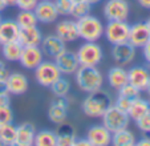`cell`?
<instances>
[{
    "label": "cell",
    "mask_w": 150,
    "mask_h": 146,
    "mask_svg": "<svg viewBox=\"0 0 150 146\" xmlns=\"http://www.w3.org/2000/svg\"><path fill=\"white\" fill-rule=\"evenodd\" d=\"M113 105V99L108 92L100 89L88 93L86 99L82 101V112L86 117L101 118L109 108Z\"/></svg>",
    "instance_id": "6da1fadb"
},
{
    "label": "cell",
    "mask_w": 150,
    "mask_h": 146,
    "mask_svg": "<svg viewBox=\"0 0 150 146\" xmlns=\"http://www.w3.org/2000/svg\"><path fill=\"white\" fill-rule=\"evenodd\" d=\"M74 80L80 90L85 93H92L102 89L104 74L97 67H84L80 65L74 73Z\"/></svg>",
    "instance_id": "7a4b0ae2"
},
{
    "label": "cell",
    "mask_w": 150,
    "mask_h": 146,
    "mask_svg": "<svg viewBox=\"0 0 150 146\" xmlns=\"http://www.w3.org/2000/svg\"><path fill=\"white\" fill-rule=\"evenodd\" d=\"M79 37L84 41H97L104 36V24L97 16L86 15L81 19L76 20Z\"/></svg>",
    "instance_id": "3957f363"
},
{
    "label": "cell",
    "mask_w": 150,
    "mask_h": 146,
    "mask_svg": "<svg viewBox=\"0 0 150 146\" xmlns=\"http://www.w3.org/2000/svg\"><path fill=\"white\" fill-rule=\"evenodd\" d=\"M80 65L84 67H97L104 57L102 48L96 41H85L76 52Z\"/></svg>",
    "instance_id": "277c9868"
},
{
    "label": "cell",
    "mask_w": 150,
    "mask_h": 146,
    "mask_svg": "<svg viewBox=\"0 0 150 146\" xmlns=\"http://www.w3.org/2000/svg\"><path fill=\"white\" fill-rule=\"evenodd\" d=\"M33 70L36 82L44 88H49L59 77L62 76L53 60H42Z\"/></svg>",
    "instance_id": "5b68a950"
},
{
    "label": "cell",
    "mask_w": 150,
    "mask_h": 146,
    "mask_svg": "<svg viewBox=\"0 0 150 146\" xmlns=\"http://www.w3.org/2000/svg\"><path fill=\"white\" fill-rule=\"evenodd\" d=\"M130 26L126 20H110L104 26V36L112 45L126 43L129 39Z\"/></svg>",
    "instance_id": "8992f818"
},
{
    "label": "cell",
    "mask_w": 150,
    "mask_h": 146,
    "mask_svg": "<svg viewBox=\"0 0 150 146\" xmlns=\"http://www.w3.org/2000/svg\"><path fill=\"white\" fill-rule=\"evenodd\" d=\"M102 125H104L106 129L110 133H114L117 130L125 129V128H129V116L127 113L120 110L118 108H116L114 105H112L106 112L102 114Z\"/></svg>",
    "instance_id": "52a82bcc"
},
{
    "label": "cell",
    "mask_w": 150,
    "mask_h": 146,
    "mask_svg": "<svg viewBox=\"0 0 150 146\" xmlns=\"http://www.w3.org/2000/svg\"><path fill=\"white\" fill-rule=\"evenodd\" d=\"M130 13V6L126 0H108L104 4V16L110 20H127Z\"/></svg>",
    "instance_id": "ba28073f"
},
{
    "label": "cell",
    "mask_w": 150,
    "mask_h": 146,
    "mask_svg": "<svg viewBox=\"0 0 150 146\" xmlns=\"http://www.w3.org/2000/svg\"><path fill=\"white\" fill-rule=\"evenodd\" d=\"M136 48L129 41L116 44L112 48V59L116 62V65H121V67H127L129 64H132L136 59Z\"/></svg>",
    "instance_id": "9c48e42d"
},
{
    "label": "cell",
    "mask_w": 150,
    "mask_h": 146,
    "mask_svg": "<svg viewBox=\"0 0 150 146\" xmlns=\"http://www.w3.org/2000/svg\"><path fill=\"white\" fill-rule=\"evenodd\" d=\"M40 48H41L44 57L51 60H54L67 49L65 43L62 41L57 35H48V36L42 37Z\"/></svg>",
    "instance_id": "30bf717a"
},
{
    "label": "cell",
    "mask_w": 150,
    "mask_h": 146,
    "mask_svg": "<svg viewBox=\"0 0 150 146\" xmlns=\"http://www.w3.org/2000/svg\"><path fill=\"white\" fill-rule=\"evenodd\" d=\"M53 61L56 62L57 68H59V70L61 72L62 76L74 74L76 70L79 69V67H80V62H79V59H77L76 52L68 51V49H65V51L62 52L60 56H57Z\"/></svg>",
    "instance_id": "8fae6325"
},
{
    "label": "cell",
    "mask_w": 150,
    "mask_h": 146,
    "mask_svg": "<svg viewBox=\"0 0 150 146\" xmlns=\"http://www.w3.org/2000/svg\"><path fill=\"white\" fill-rule=\"evenodd\" d=\"M42 60H44V55H42L41 48L32 45V47H23L19 62L24 69L33 70Z\"/></svg>",
    "instance_id": "7c38bea8"
},
{
    "label": "cell",
    "mask_w": 150,
    "mask_h": 146,
    "mask_svg": "<svg viewBox=\"0 0 150 146\" xmlns=\"http://www.w3.org/2000/svg\"><path fill=\"white\" fill-rule=\"evenodd\" d=\"M33 12L37 17V21L42 24H52L59 17L56 7L51 0H39L37 6L33 8Z\"/></svg>",
    "instance_id": "4fadbf2b"
},
{
    "label": "cell",
    "mask_w": 150,
    "mask_h": 146,
    "mask_svg": "<svg viewBox=\"0 0 150 146\" xmlns=\"http://www.w3.org/2000/svg\"><path fill=\"white\" fill-rule=\"evenodd\" d=\"M54 35H57L65 44L76 41L77 39H80L76 20L64 19L61 21H59L56 24V28H54Z\"/></svg>",
    "instance_id": "5bb4252c"
},
{
    "label": "cell",
    "mask_w": 150,
    "mask_h": 146,
    "mask_svg": "<svg viewBox=\"0 0 150 146\" xmlns=\"http://www.w3.org/2000/svg\"><path fill=\"white\" fill-rule=\"evenodd\" d=\"M86 140L91 146H108L112 143V133L104 125H93L86 132Z\"/></svg>",
    "instance_id": "9a60e30c"
},
{
    "label": "cell",
    "mask_w": 150,
    "mask_h": 146,
    "mask_svg": "<svg viewBox=\"0 0 150 146\" xmlns=\"http://www.w3.org/2000/svg\"><path fill=\"white\" fill-rule=\"evenodd\" d=\"M149 40H150V35H149V29H147L146 23L139 21V23H134L133 26H130L127 41L130 43L136 49L137 48H142Z\"/></svg>",
    "instance_id": "2e32d148"
},
{
    "label": "cell",
    "mask_w": 150,
    "mask_h": 146,
    "mask_svg": "<svg viewBox=\"0 0 150 146\" xmlns=\"http://www.w3.org/2000/svg\"><path fill=\"white\" fill-rule=\"evenodd\" d=\"M7 86H8V93L12 96H21L28 90L29 82L25 74L20 72H12L6 79Z\"/></svg>",
    "instance_id": "e0dca14e"
},
{
    "label": "cell",
    "mask_w": 150,
    "mask_h": 146,
    "mask_svg": "<svg viewBox=\"0 0 150 146\" xmlns=\"http://www.w3.org/2000/svg\"><path fill=\"white\" fill-rule=\"evenodd\" d=\"M127 81H129V84L138 88L141 92L145 90L147 82L150 81L149 69H146L145 67H141V65L130 68V69L127 70Z\"/></svg>",
    "instance_id": "ac0fdd59"
},
{
    "label": "cell",
    "mask_w": 150,
    "mask_h": 146,
    "mask_svg": "<svg viewBox=\"0 0 150 146\" xmlns=\"http://www.w3.org/2000/svg\"><path fill=\"white\" fill-rule=\"evenodd\" d=\"M17 40H19L20 44L23 47H32V45L40 47L42 40V33L37 26L24 27V28H20L19 39Z\"/></svg>",
    "instance_id": "d6986e66"
},
{
    "label": "cell",
    "mask_w": 150,
    "mask_h": 146,
    "mask_svg": "<svg viewBox=\"0 0 150 146\" xmlns=\"http://www.w3.org/2000/svg\"><path fill=\"white\" fill-rule=\"evenodd\" d=\"M36 128L31 122H23L21 125L16 126V146H32L33 145Z\"/></svg>",
    "instance_id": "ffe728a7"
},
{
    "label": "cell",
    "mask_w": 150,
    "mask_h": 146,
    "mask_svg": "<svg viewBox=\"0 0 150 146\" xmlns=\"http://www.w3.org/2000/svg\"><path fill=\"white\" fill-rule=\"evenodd\" d=\"M20 27L16 23V20L4 19L0 20V43H9L19 39Z\"/></svg>",
    "instance_id": "44dd1931"
},
{
    "label": "cell",
    "mask_w": 150,
    "mask_h": 146,
    "mask_svg": "<svg viewBox=\"0 0 150 146\" xmlns=\"http://www.w3.org/2000/svg\"><path fill=\"white\" fill-rule=\"evenodd\" d=\"M56 141L57 146H74L76 143V130L71 125L62 122L59 125L56 132Z\"/></svg>",
    "instance_id": "7402d4cb"
},
{
    "label": "cell",
    "mask_w": 150,
    "mask_h": 146,
    "mask_svg": "<svg viewBox=\"0 0 150 146\" xmlns=\"http://www.w3.org/2000/svg\"><path fill=\"white\" fill-rule=\"evenodd\" d=\"M127 70L125 69V67L121 65H116V67L110 68L108 72V84L110 85V88H113L114 90H118L124 86L125 84H127Z\"/></svg>",
    "instance_id": "603a6c76"
},
{
    "label": "cell",
    "mask_w": 150,
    "mask_h": 146,
    "mask_svg": "<svg viewBox=\"0 0 150 146\" xmlns=\"http://www.w3.org/2000/svg\"><path fill=\"white\" fill-rule=\"evenodd\" d=\"M137 142L136 135L133 132L125 128V129L117 130V132L112 133V143L114 146H134Z\"/></svg>",
    "instance_id": "cb8c5ba5"
},
{
    "label": "cell",
    "mask_w": 150,
    "mask_h": 146,
    "mask_svg": "<svg viewBox=\"0 0 150 146\" xmlns=\"http://www.w3.org/2000/svg\"><path fill=\"white\" fill-rule=\"evenodd\" d=\"M147 112H150V102L141 99V96H139L137 99L132 100L130 108L127 110V116H129L130 120L136 121L139 117H142L144 114H146Z\"/></svg>",
    "instance_id": "d4e9b609"
},
{
    "label": "cell",
    "mask_w": 150,
    "mask_h": 146,
    "mask_svg": "<svg viewBox=\"0 0 150 146\" xmlns=\"http://www.w3.org/2000/svg\"><path fill=\"white\" fill-rule=\"evenodd\" d=\"M1 55L7 61H19L21 51H23V45L20 44L19 40H15V41H9V43H4L1 44Z\"/></svg>",
    "instance_id": "484cf974"
},
{
    "label": "cell",
    "mask_w": 150,
    "mask_h": 146,
    "mask_svg": "<svg viewBox=\"0 0 150 146\" xmlns=\"http://www.w3.org/2000/svg\"><path fill=\"white\" fill-rule=\"evenodd\" d=\"M35 146H57L56 133L52 130H40L36 132L33 140Z\"/></svg>",
    "instance_id": "4316f807"
},
{
    "label": "cell",
    "mask_w": 150,
    "mask_h": 146,
    "mask_svg": "<svg viewBox=\"0 0 150 146\" xmlns=\"http://www.w3.org/2000/svg\"><path fill=\"white\" fill-rule=\"evenodd\" d=\"M67 117H68V109H65V108H62V106H60V105L52 102L49 109H48L49 121L53 122V124H56V125H60V124H62V122H65Z\"/></svg>",
    "instance_id": "83f0119b"
},
{
    "label": "cell",
    "mask_w": 150,
    "mask_h": 146,
    "mask_svg": "<svg viewBox=\"0 0 150 146\" xmlns=\"http://www.w3.org/2000/svg\"><path fill=\"white\" fill-rule=\"evenodd\" d=\"M0 140L6 146H13L16 141V126L12 122L0 125Z\"/></svg>",
    "instance_id": "f1b7e54d"
},
{
    "label": "cell",
    "mask_w": 150,
    "mask_h": 146,
    "mask_svg": "<svg viewBox=\"0 0 150 146\" xmlns=\"http://www.w3.org/2000/svg\"><path fill=\"white\" fill-rule=\"evenodd\" d=\"M49 89L54 97H67L71 90V81L61 76L49 86Z\"/></svg>",
    "instance_id": "f546056e"
},
{
    "label": "cell",
    "mask_w": 150,
    "mask_h": 146,
    "mask_svg": "<svg viewBox=\"0 0 150 146\" xmlns=\"http://www.w3.org/2000/svg\"><path fill=\"white\" fill-rule=\"evenodd\" d=\"M16 23L19 24L20 28H24V27H33L37 26V17L35 15L33 11H29V9H20V12L17 13L16 17Z\"/></svg>",
    "instance_id": "4dcf8cb0"
},
{
    "label": "cell",
    "mask_w": 150,
    "mask_h": 146,
    "mask_svg": "<svg viewBox=\"0 0 150 146\" xmlns=\"http://www.w3.org/2000/svg\"><path fill=\"white\" fill-rule=\"evenodd\" d=\"M92 11V4H89L86 0H80V1H74L73 8H72L71 16L74 20H79L81 17L89 15Z\"/></svg>",
    "instance_id": "1f68e13d"
},
{
    "label": "cell",
    "mask_w": 150,
    "mask_h": 146,
    "mask_svg": "<svg viewBox=\"0 0 150 146\" xmlns=\"http://www.w3.org/2000/svg\"><path fill=\"white\" fill-rule=\"evenodd\" d=\"M53 4L57 9L59 16H71L74 1L73 0H53Z\"/></svg>",
    "instance_id": "d6a6232c"
},
{
    "label": "cell",
    "mask_w": 150,
    "mask_h": 146,
    "mask_svg": "<svg viewBox=\"0 0 150 146\" xmlns=\"http://www.w3.org/2000/svg\"><path fill=\"white\" fill-rule=\"evenodd\" d=\"M117 92H118V94L124 96V97H127V99H130V100H134L141 96V90H139L138 88H136L134 85L129 84V82L125 84L124 86H122L121 89H118Z\"/></svg>",
    "instance_id": "836d02e7"
},
{
    "label": "cell",
    "mask_w": 150,
    "mask_h": 146,
    "mask_svg": "<svg viewBox=\"0 0 150 146\" xmlns=\"http://www.w3.org/2000/svg\"><path fill=\"white\" fill-rule=\"evenodd\" d=\"M13 122V112H12L11 105L0 106V125Z\"/></svg>",
    "instance_id": "e575fe53"
},
{
    "label": "cell",
    "mask_w": 150,
    "mask_h": 146,
    "mask_svg": "<svg viewBox=\"0 0 150 146\" xmlns=\"http://www.w3.org/2000/svg\"><path fill=\"white\" fill-rule=\"evenodd\" d=\"M136 125L142 133H150V112L136 120Z\"/></svg>",
    "instance_id": "d590c367"
},
{
    "label": "cell",
    "mask_w": 150,
    "mask_h": 146,
    "mask_svg": "<svg viewBox=\"0 0 150 146\" xmlns=\"http://www.w3.org/2000/svg\"><path fill=\"white\" fill-rule=\"evenodd\" d=\"M130 104H132V100L127 99V97H124V96H121V94H118L116 101H113L114 106L118 108L120 110H122V112H125V113H127V110L130 108Z\"/></svg>",
    "instance_id": "8d00e7d4"
},
{
    "label": "cell",
    "mask_w": 150,
    "mask_h": 146,
    "mask_svg": "<svg viewBox=\"0 0 150 146\" xmlns=\"http://www.w3.org/2000/svg\"><path fill=\"white\" fill-rule=\"evenodd\" d=\"M39 0H17L16 7H19V9H29L33 11V8L37 6Z\"/></svg>",
    "instance_id": "74e56055"
},
{
    "label": "cell",
    "mask_w": 150,
    "mask_h": 146,
    "mask_svg": "<svg viewBox=\"0 0 150 146\" xmlns=\"http://www.w3.org/2000/svg\"><path fill=\"white\" fill-rule=\"evenodd\" d=\"M9 72H8V68L6 67L3 61H0V80H6L8 77Z\"/></svg>",
    "instance_id": "f35d334b"
},
{
    "label": "cell",
    "mask_w": 150,
    "mask_h": 146,
    "mask_svg": "<svg viewBox=\"0 0 150 146\" xmlns=\"http://www.w3.org/2000/svg\"><path fill=\"white\" fill-rule=\"evenodd\" d=\"M142 52H144V57L147 62L150 64V40L142 47Z\"/></svg>",
    "instance_id": "ab89813d"
},
{
    "label": "cell",
    "mask_w": 150,
    "mask_h": 146,
    "mask_svg": "<svg viewBox=\"0 0 150 146\" xmlns=\"http://www.w3.org/2000/svg\"><path fill=\"white\" fill-rule=\"evenodd\" d=\"M9 93L7 94H0V106H6V105H11V97Z\"/></svg>",
    "instance_id": "60d3db41"
},
{
    "label": "cell",
    "mask_w": 150,
    "mask_h": 146,
    "mask_svg": "<svg viewBox=\"0 0 150 146\" xmlns=\"http://www.w3.org/2000/svg\"><path fill=\"white\" fill-rule=\"evenodd\" d=\"M8 93V86H7L6 80H0V94H7Z\"/></svg>",
    "instance_id": "b9f144b4"
},
{
    "label": "cell",
    "mask_w": 150,
    "mask_h": 146,
    "mask_svg": "<svg viewBox=\"0 0 150 146\" xmlns=\"http://www.w3.org/2000/svg\"><path fill=\"white\" fill-rule=\"evenodd\" d=\"M136 145H138V146H150V138L149 137L141 138L139 141H137L136 142Z\"/></svg>",
    "instance_id": "7bdbcfd3"
},
{
    "label": "cell",
    "mask_w": 150,
    "mask_h": 146,
    "mask_svg": "<svg viewBox=\"0 0 150 146\" xmlns=\"http://www.w3.org/2000/svg\"><path fill=\"white\" fill-rule=\"evenodd\" d=\"M74 146H91V143L86 138H81V140H76Z\"/></svg>",
    "instance_id": "ee69618b"
},
{
    "label": "cell",
    "mask_w": 150,
    "mask_h": 146,
    "mask_svg": "<svg viewBox=\"0 0 150 146\" xmlns=\"http://www.w3.org/2000/svg\"><path fill=\"white\" fill-rule=\"evenodd\" d=\"M139 3V6L142 8H146V9H150V0H137Z\"/></svg>",
    "instance_id": "f6af8a7d"
},
{
    "label": "cell",
    "mask_w": 150,
    "mask_h": 146,
    "mask_svg": "<svg viewBox=\"0 0 150 146\" xmlns=\"http://www.w3.org/2000/svg\"><path fill=\"white\" fill-rule=\"evenodd\" d=\"M7 3H6V0H0V13H1V12L4 11V9L7 8Z\"/></svg>",
    "instance_id": "bcb514c9"
},
{
    "label": "cell",
    "mask_w": 150,
    "mask_h": 146,
    "mask_svg": "<svg viewBox=\"0 0 150 146\" xmlns=\"http://www.w3.org/2000/svg\"><path fill=\"white\" fill-rule=\"evenodd\" d=\"M16 1L17 0H6V3H7V6H16Z\"/></svg>",
    "instance_id": "7dc6e473"
},
{
    "label": "cell",
    "mask_w": 150,
    "mask_h": 146,
    "mask_svg": "<svg viewBox=\"0 0 150 146\" xmlns=\"http://www.w3.org/2000/svg\"><path fill=\"white\" fill-rule=\"evenodd\" d=\"M89 4H92V6H94V4H97V3H101L102 0H86Z\"/></svg>",
    "instance_id": "c3c4849f"
},
{
    "label": "cell",
    "mask_w": 150,
    "mask_h": 146,
    "mask_svg": "<svg viewBox=\"0 0 150 146\" xmlns=\"http://www.w3.org/2000/svg\"><path fill=\"white\" fill-rule=\"evenodd\" d=\"M145 90H146V92H147V94L150 96V81L147 82V85H146V88H145Z\"/></svg>",
    "instance_id": "681fc988"
},
{
    "label": "cell",
    "mask_w": 150,
    "mask_h": 146,
    "mask_svg": "<svg viewBox=\"0 0 150 146\" xmlns=\"http://www.w3.org/2000/svg\"><path fill=\"white\" fill-rule=\"evenodd\" d=\"M146 26H147V29H149V35H150V19L146 21Z\"/></svg>",
    "instance_id": "f907efd6"
},
{
    "label": "cell",
    "mask_w": 150,
    "mask_h": 146,
    "mask_svg": "<svg viewBox=\"0 0 150 146\" xmlns=\"http://www.w3.org/2000/svg\"><path fill=\"white\" fill-rule=\"evenodd\" d=\"M1 145H3V142H1V140H0V146H1Z\"/></svg>",
    "instance_id": "816d5d0a"
},
{
    "label": "cell",
    "mask_w": 150,
    "mask_h": 146,
    "mask_svg": "<svg viewBox=\"0 0 150 146\" xmlns=\"http://www.w3.org/2000/svg\"><path fill=\"white\" fill-rule=\"evenodd\" d=\"M73 1H80V0H73Z\"/></svg>",
    "instance_id": "f5cc1de1"
},
{
    "label": "cell",
    "mask_w": 150,
    "mask_h": 146,
    "mask_svg": "<svg viewBox=\"0 0 150 146\" xmlns=\"http://www.w3.org/2000/svg\"><path fill=\"white\" fill-rule=\"evenodd\" d=\"M0 47H1V43H0Z\"/></svg>",
    "instance_id": "db71d44e"
},
{
    "label": "cell",
    "mask_w": 150,
    "mask_h": 146,
    "mask_svg": "<svg viewBox=\"0 0 150 146\" xmlns=\"http://www.w3.org/2000/svg\"><path fill=\"white\" fill-rule=\"evenodd\" d=\"M0 20H1V16H0Z\"/></svg>",
    "instance_id": "11a10c76"
},
{
    "label": "cell",
    "mask_w": 150,
    "mask_h": 146,
    "mask_svg": "<svg viewBox=\"0 0 150 146\" xmlns=\"http://www.w3.org/2000/svg\"><path fill=\"white\" fill-rule=\"evenodd\" d=\"M51 1H53V0H51Z\"/></svg>",
    "instance_id": "9f6ffc18"
},
{
    "label": "cell",
    "mask_w": 150,
    "mask_h": 146,
    "mask_svg": "<svg viewBox=\"0 0 150 146\" xmlns=\"http://www.w3.org/2000/svg\"><path fill=\"white\" fill-rule=\"evenodd\" d=\"M149 102H150V101H149Z\"/></svg>",
    "instance_id": "6f0895ef"
}]
</instances>
